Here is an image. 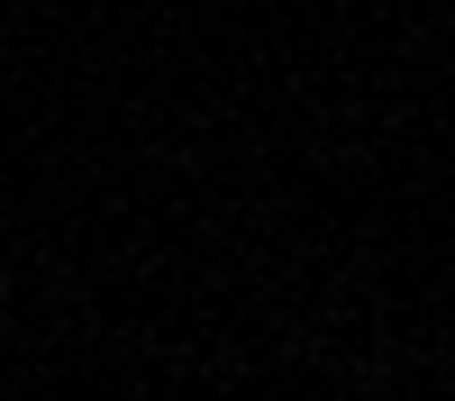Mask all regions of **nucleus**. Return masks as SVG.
<instances>
[]
</instances>
